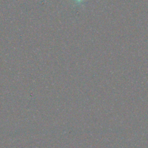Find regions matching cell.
Instances as JSON below:
<instances>
[{
  "instance_id": "6da1fadb",
  "label": "cell",
  "mask_w": 148,
  "mask_h": 148,
  "mask_svg": "<svg viewBox=\"0 0 148 148\" xmlns=\"http://www.w3.org/2000/svg\"><path fill=\"white\" fill-rule=\"evenodd\" d=\"M74 1H75V2H77V3H80V2H82V1H83L84 0H73Z\"/></svg>"
}]
</instances>
